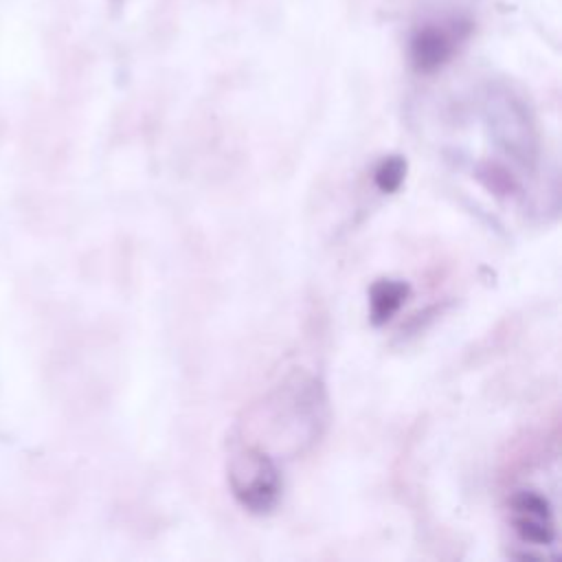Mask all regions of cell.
<instances>
[{
    "mask_svg": "<svg viewBox=\"0 0 562 562\" xmlns=\"http://www.w3.org/2000/svg\"><path fill=\"white\" fill-rule=\"evenodd\" d=\"M483 119L494 145L522 171L540 160L536 119L525 99L505 83H490L483 92Z\"/></svg>",
    "mask_w": 562,
    "mask_h": 562,
    "instance_id": "cell-1",
    "label": "cell"
},
{
    "mask_svg": "<svg viewBox=\"0 0 562 562\" xmlns=\"http://www.w3.org/2000/svg\"><path fill=\"white\" fill-rule=\"evenodd\" d=\"M406 178V160L397 154L382 158L373 169V182L380 193H395Z\"/></svg>",
    "mask_w": 562,
    "mask_h": 562,
    "instance_id": "cell-7",
    "label": "cell"
},
{
    "mask_svg": "<svg viewBox=\"0 0 562 562\" xmlns=\"http://www.w3.org/2000/svg\"><path fill=\"white\" fill-rule=\"evenodd\" d=\"M411 285L400 279H378L369 288V321L380 327L386 325L406 303Z\"/></svg>",
    "mask_w": 562,
    "mask_h": 562,
    "instance_id": "cell-6",
    "label": "cell"
},
{
    "mask_svg": "<svg viewBox=\"0 0 562 562\" xmlns=\"http://www.w3.org/2000/svg\"><path fill=\"white\" fill-rule=\"evenodd\" d=\"M512 527L516 536L531 547H549L555 542V518L547 496L536 490H520L509 501Z\"/></svg>",
    "mask_w": 562,
    "mask_h": 562,
    "instance_id": "cell-5",
    "label": "cell"
},
{
    "mask_svg": "<svg viewBox=\"0 0 562 562\" xmlns=\"http://www.w3.org/2000/svg\"><path fill=\"white\" fill-rule=\"evenodd\" d=\"M228 485L244 509L250 514H268L281 498L283 479L270 452L246 443L233 452L228 461Z\"/></svg>",
    "mask_w": 562,
    "mask_h": 562,
    "instance_id": "cell-3",
    "label": "cell"
},
{
    "mask_svg": "<svg viewBox=\"0 0 562 562\" xmlns=\"http://www.w3.org/2000/svg\"><path fill=\"white\" fill-rule=\"evenodd\" d=\"M274 424V432L285 437L292 452H301L314 446L327 426V395L323 384L296 373L288 378L266 402Z\"/></svg>",
    "mask_w": 562,
    "mask_h": 562,
    "instance_id": "cell-2",
    "label": "cell"
},
{
    "mask_svg": "<svg viewBox=\"0 0 562 562\" xmlns=\"http://www.w3.org/2000/svg\"><path fill=\"white\" fill-rule=\"evenodd\" d=\"M472 33V22L465 18L432 20L419 24L408 40V57L417 72L430 75L443 68Z\"/></svg>",
    "mask_w": 562,
    "mask_h": 562,
    "instance_id": "cell-4",
    "label": "cell"
}]
</instances>
